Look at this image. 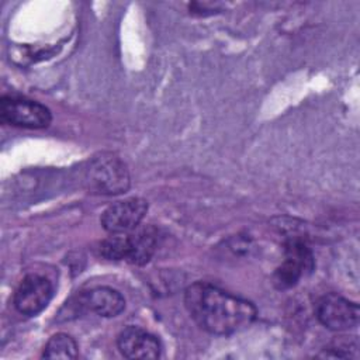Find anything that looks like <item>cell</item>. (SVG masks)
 I'll list each match as a JSON object with an SVG mask.
<instances>
[{"label": "cell", "mask_w": 360, "mask_h": 360, "mask_svg": "<svg viewBox=\"0 0 360 360\" xmlns=\"http://www.w3.org/2000/svg\"><path fill=\"white\" fill-rule=\"evenodd\" d=\"M314 269V256L301 239H290L284 248V260L273 274V284L278 290H288Z\"/></svg>", "instance_id": "obj_3"}, {"label": "cell", "mask_w": 360, "mask_h": 360, "mask_svg": "<svg viewBox=\"0 0 360 360\" xmlns=\"http://www.w3.org/2000/svg\"><path fill=\"white\" fill-rule=\"evenodd\" d=\"M117 346L127 359H158L162 350L159 339L138 326L124 328L117 338Z\"/></svg>", "instance_id": "obj_8"}, {"label": "cell", "mask_w": 360, "mask_h": 360, "mask_svg": "<svg viewBox=\"0 0 360 360\" xmlns=\"http://www.w3.org/2000/svg\"><path fill=\"white\" fill-rule=\"evenodd\" d=\"M323 356L326 357H359V340L356 336L347 338V336H340L332 345L325 349Z\"/></svg>", "instance_id": "obj_13"}, {"label": "cell", "mask_w": 360, "mask_h": 360, "mask_svg": "<svg viewBox=\"0 0 360 360\" xmlns=\"http://www.w3.org/2000/svg\"><path fill=\"white\" fill-rule=\"evenodd\" d=\"M148 212V201L131 197L108 205L100 218L103 228L110 233H127L139 226Z\"/></svg>", "instance_id": "obj_7"}, {"label": "cell", "mask_w": 360, "mask_h": 360, "mask_svg": "<svg viewBox=\"0 0 360 360\" xmlns=\"http://www.w3.org/2000/svg\"><path fill=\"white\" fill-rule=\"evenodd\" d=\"M76 307L104 318H114L125 309V298L111 287H94L77 297Z\"/></svg>", "instance_id": "obj_9"}, {"label": "cell", "mask_w": 360, "mask_h": 360, "mask_svg": "<svg viewBox=\"0 0 360 360\" xmlns=\"http://www.w3.org/2000/svg\"><path fill=\"white\" fill-rule=\"evenodd\" d=\"M315 314L325 328L338 332L357 326L360 318L359 305L336 292L322 295L315 304Z\"/></svg>", "instance_id": "obj_5"}, {"label": "cell", "mask_w": 360, "mask_h": 360, "mask_svg": "<svg viewBox=\"0 0 360 360\" xmlns=\"http://www.w3.org/2000/svg\"><path fill=\"white\" fill-rule=\"evenodd\" d=\"M127 257L132 264H146L158 248V229L152 225L136 226L134 231L127 232Z\"/></svg>", "instance_id": "obj_10"}, {"label": "cell", "mask_w": 360, "mask_h": 360, "mask_svg": "<svg viewBox=\"0 0 360 360\" xmlns=\"http://www.w3.org/2000/svg\"><path fill=\"white\" fill-rule=\"evenodd\" d=\"M0 117L10 125L31 129L46 128L52 121L51 110L46 105L34 100L11 96L1 97Z\"/></svg>", "instance_id": "obj_4"}, {"label": "cell", "mask_w": 360, "mask_h": 360, "mask_svg": "<svg viewBox=\"0 0 360 360\" xmlns=\"http://www.w3.org/2000/svg\"><path fill=\"white\" fill-rule=\"evenodd\" d=\"M42 357L45 359H76L77 357V343L76 340L63 332L55 333L49 338L44 347Z\"/></svg>", "instance_id": "obj_11"}, {"label": "cell", "mask_w": 360, "mask_h": 360, "mask_svg": "<svg viewBox=\"0 0 360 360\" xmlns=\"http://www.w3.org/2000/svg\"><path fill=\"white\" fill-rule=\"evenodd\" d=\"M184 304L194 322L212 335H232L250 326L256 307L212 284L197 281L184 291Z\"/></svg>", "instance_id": "obj_1"}, {"label": "cell", "mask_w": 360, "mask_h": 360, "mask_svg": "<svg viewBox=\"0 0 360 360\" xmlns=\"http://www.w3.org/2000/svg\"><path fill=\"white\" fill-rule=\"evenodd\" d=\"M84 183L90 193L117 195L129 188L131 179L127 165L112 153H101L91 159L84 173Z\"/></svg>", "instance_id": "obj_2"}, {"label": "cell", "mask_w": 360, "mask_h": 360, "mask_svg": "<svg viewBox=\"0 0 360 360\" xmlns=\"http://www.w3.org/2000/svg\"><path fill=\"white\" fill-rule=\"evenodd\" d=\"M98 253L108 260H125L127 257V235L111 233L98 245Z\"/></svg>", "instance_id": "obj_12"}, {"label": "cell", "mask_w": 360, "mask_h": 360, "mask_svg": "<svg viewBox=\"0 0 360 360\" xmlns=\"http://www.w3.org/2000/svg\"><path fill=\"white\" fill-rule=\"evenodd\" d=\"M53 297L52 283L39 274L25 276L15 288L13 304L15 309L27 316L42 312Z\"/></svg>", "instance_id": "obj_6"}]
</instances>
